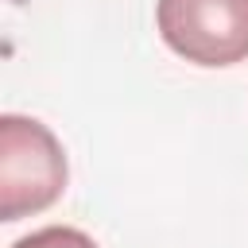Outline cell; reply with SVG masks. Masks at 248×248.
<instances>
[{"label":"cell","mask_w":248,"mask_h":248,"mask_svg":"<svg viewBox=\"0 0 248 248\" xmlns=\"http://www.w3.org/2000/svg\"><path fill=\"white\" fill-rule=\"evenodd\" d=\"M70 167L58 136L19 112L0 116V221H19L50 209L66 190Z\"/></svg>","instance_id":"1"},{"label":"cell","mask_w":248,"mask_h":248,"mask_svg":"<svg viewBox=\"0 0 248 248\" xmlns=\"http://www.w3.org/2000/svg\"><path fill=\"white\" fill-rule=\"evenodd\" d=\"M159 39L194 66H236L248 58V0H155Z\"/></svg>","instance_id":"2"},{"label":"cell","mask_w":248,"mask_h":248,"mask_svg":"<svg viewBox=\"0 0 248 248\" xmlns=\"http://www.w3.org/2000/svg\"><path fill=\"white\" fill-rule=\"evenodd\" d=\"M12 248H97V240L70 225H46V229H35L31 236H19Z\"/></svg>","instance_id":"3"}]
</instances>
